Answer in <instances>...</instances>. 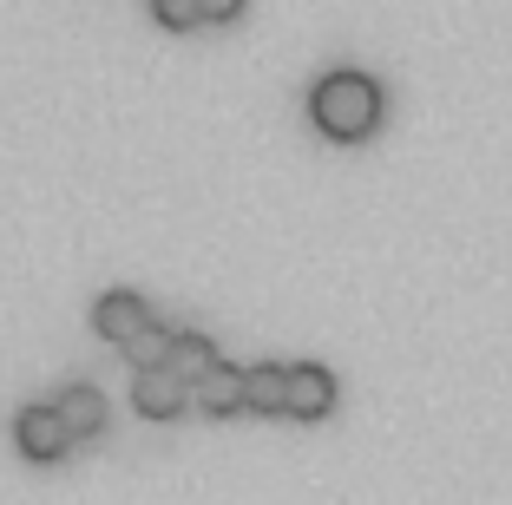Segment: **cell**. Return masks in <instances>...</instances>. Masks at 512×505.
<instances>
[{
  "label": "cell",
  "mask_w": 512,
  "mask_h": 505,
  "mask_svg": "<svg viewBox=\"0 0 512 505\" xmlns=\"http://www.w3.org/2000/svg\"><path fill=\"white\" fill-rule=\"evenodd\" d=\"M309 112L329 138H368L381 125V86L355 66H335L309 86Z\"/></svg>",
  "instance_id": "cell-1"
},
{
  "label": "cell",
  "mask_w": 512,
  "mask_h": 505,
  "mask_svg": "<svg viewBox=\"0 0 512 505\" xmlns=\"http://www.w3.org/2000/svg\"><path fill=\"white\" fill-rule=\"evenodd\" d=\"M14 440H20V453H27V460H60L66 446H73V433H66L60 407L27 401V407L14 414Z\"/></svg>",
  "instance_id": "cell-2"
},
{
  "label": "cell",
  "mask_w": 512,
  "mask_h": 505,
  "mask_svg": "<svg viewBox=\"0 0 512 505\" xmlns=\"http://www.w3.org/2000/svg\"><path fill=\"white\" fill-rule=\"evenodd\" d=\"M184 401H191V381H184L178 368H138V381H132V407H138V414L171 420Z\"/></svg>",
  "instance_id": "cell-3"
},
{
  "label": "cell",
  "mask_w": 512,
  "mask_h": 505,
  "mask_svg": "<svg viewBox=\"0 0 512 505\" xmlns=\"http://www.w3.org/2000/svg\"><path fill=\"white\" fill-rule=\"evenodd\" d=\"M92 322H99V335H112V342H132V335H145L151 328V309L145 296H132V289H106V296L92 302Z\"/></svg>",
  "instance_id": "cell-4"
},
{
  "label": "cell",
  "mask_w": 512,
  "mask_h": 505,
  "mask_svg": "<svg viewBox=\"0 0 512 505\" xmlns=\"http://www.w3.org/2000/svg\"><path fill=\"white\" fill-rule=\"evenodd\" d=\"M329 407H335V374L322 361H289V414L316 420Z\"/></svg>",
  "instance_id": "cell-5"
},
{
  "label": "cell",
  "mask_w": 512,
  "mask_h": 505,
  "mask_svg": "<svg viewBox=\"0 0 512 505\" xmlns=\"http://www.w3.org/2000/svg\"><path fill=\"white\" fill-rule=\"evenodd\" d=\"M191 401L204 407V414H237V407H250V394H243V368L217 361L204 381H191Z\"/></svg>",
  "instance_id": "cell-6"
},
{
  "label": "cell",
  "mask_w": 512,
  "mask_h": 505,
  "mask_svg": "<svg viewBox=\"0 0 512 505\" xmlns=\"http://www.w3.org/2000/svg\"><path fill=\"white\" fill-rule=\"evenodd\" d=\"M53 407H60V420H66V433H73V440H79V433H99V427H106V394H99V387H86V381H66Z\"/></svg>",
  "instance_id": "cell-7"
},
{
  "label": "cell",
  "mask_w": 512,
  "mask_h": 505,
  "mask_svg": "<svg viewBox=\"0 0 512 505\" xmlns=\"http://www.w3.org/2000/svg\"><path fill=\"white\" fill-rule=\"evenodd\" d=\"M243 394H250V407H263V414H276V407L289 414V368L283 361H256V368H243Z\"/></svg>",
  "instance_id": "cell-8"
},
{
  "label": "cell",
  "mask_w": 512,
  "mask_h": 505,
  "mask_svg": "<svg viewBox=\"0 0 512 505\" xmlns=\"http://www.w3.org/2000/svg\"><path fill=\"white\" fill-rule=\"evenodd\" d=\"M171 368H178L184 381H204V374L217 368L211 335H197V328H178V342H171Z\"/></svg>",
  "instance_id": "cell-9"
},
{
  "label": "cell",
  "mask_w": 512,
  "mask_h": 505,
  "mask_svg": "<svg viewBox=\"0 0 512 505\" xmlns=\"http://www.w3.org/2000/svg\"><path fill=\"white\" fill-rule=\"evenodd\" d=\"M171 342H178V335H171V328H158V322H151L145 335H132V342H125V355H132L138 368H171Z\"/></svg>",
  "instance_id": "cell-10"
},
{
  "label": "cell",
  "mask_w": 512,
  "mask_h": 505,
  "mask_svg": "<svg viewBox=\"0 0 512 505\" xmlns=\"http://www.w3.org/2000/svg\"><path fill=\"white\" fill-rule=\"evenodd\" d=\"M151 14L165 20V27H197L204 20V0H151Z\"/></svg>",
  "instance_id": "cell-11"
},
{
  "label": "cell",
  "mask_w": 512,
  "mask_h": 505,
  "mask_svg": "<svg viewBox=\"0 0 512 505\" xmlns=\"http://www.w3.org/2000/svg\"><path fill=\"white\" fill-rule=\"evenodd\" d=\"M230 14H243V0H204V20H230Z\"/></svg>",
  "instance_id": "cell-12"
}]
</instances>
